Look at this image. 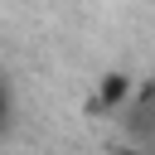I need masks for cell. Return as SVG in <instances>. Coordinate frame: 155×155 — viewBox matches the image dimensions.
I'll return each mask as SVG.
<instances>
[{
  "label": "cell",
  "instance_id": "7a4b0ae2",
  "mask_svg": "<svg viewBox=\"0 0 155 155\" xmlns=\"http://www.w3.org/2000/svg\"><path fill=\"white\" fill-rule=\"evenodd\" d=\"M5 116H10V92H5V82H0V126H5Z\"/></svg>",
  "mask_w": 155,
  "mask_h": 155
},
{
  "label": "cell",
  "instance_id": "6da1fadb",
  "mask_svg": "<svg viewBox=\"0 0 155 155\" xmlns=\"http://www.w3.org/2000/svg\"><path fill=\"white\" fill-rule=\"evenodd\" d=\"M121 121H126V136L145 150H155V87H140L126 107H121Z\"/></svg>",
  "mask_w": 155,
  "mask_h": 155
}]
</instances>
